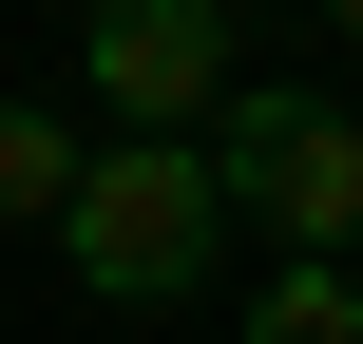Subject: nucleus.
<instances>
[{
    "instance_id": "obj_1",
    "label": "nucleus",
    "mask_w": 363,
    "mask_h": 344,
    "mask_svg": "<svg viewBox=\"0 0 363 344\" xmlns=\"http://www.w3.org/2000/svg\"><path fill=\"white\" fill-rule=\"evenodd\" d=\"M191 172H211V211H249L268 249H363V115L325 96H287V77H230L211 115H191Z\"/></svg>"
},
{
    "instance_id": "obj_2",
    "label": "nucleus",
    "mask_w": 363,
    "mask_h": 344,
    "mask_svg": "<svg viewBox=\"0 0 363 344\" xmlns=\"http://www.w3.org/2000/svg\"><path fill=\"white\" fill-rule=\"evenodd\" d=\"M57 249H77V287H96V306H191V287L230 268V211H211L191 134H115V153H77Z\"/></svg>"
},
{
    "instance_id": "obj_3",
    "label": "nucleus",
    "mask_w": 363,
    "mask_h": 344,
    "mask_svg": "<svg viewBox=\"0 0 363 344\" xmlns=\"http://www.w3.org/2000/svg\"><path fill=\"white\" fill-rule=\"evenodd\" d=\"M77 57H96V115L115 134H191L249 77V0H77Z\"/></svg>"
},
{
    "instance_id": "obj_4",
    "label": "nucleus",
    "mask_w": 363,
    "mask_h": 344,
    "mask_svg": "<svg viewBox=\"0 0 363 344\" xmlns=\"http://www.w3.org/2000/svg\"><path fill=\"white\" fill-rule=\"evenodd\" d=\"M249 344H363V268H325V249H287V268L249 287Z\"/></svg>"
},
{
    "instance_id": "obj_5",
    "label": "nucleus",
    "mask_w": 363,
    "mask_h": 344,
    "mask_svg": "<svg viewBox=\"0 0 363 344\" xmlns=\"http://www.w3.org/2000/svg\"><path fill=\"white\" fill-rule=\"evenodd\" d=\"M77 153H96V134H57L38 96H0V230H57V192H77Z\"/></svg>"
},
{
    "instance_id": "obj_6",
    "label": "nucleus",
    "mask_w": 363,
    "mask_h": 344,
    "mask_svg": "<svg viewBox=\"0 0 363 344\" xmlns=\"http://www.w3.org/2000/svg\"><path fill=\"white\" fill-rule=\"evenodd\" d=\"M325 38H345V57H363V0H325Z\"/></svg>"
},
{
    "instance_id": "obj_7",
    "label": "nucleus",
    "mask_w": 363,
    "mask_h": 344,
    "mask_svg": "<svg viewBox=\"0 0 363 344\" xmlns=\"http://www.w3.org/2000/svg\"><path fill=\"white\" fill-rule=\"evenodd\" d=\"M345 268H363V249H345Z\"/></svg>"
}]
</instances>
